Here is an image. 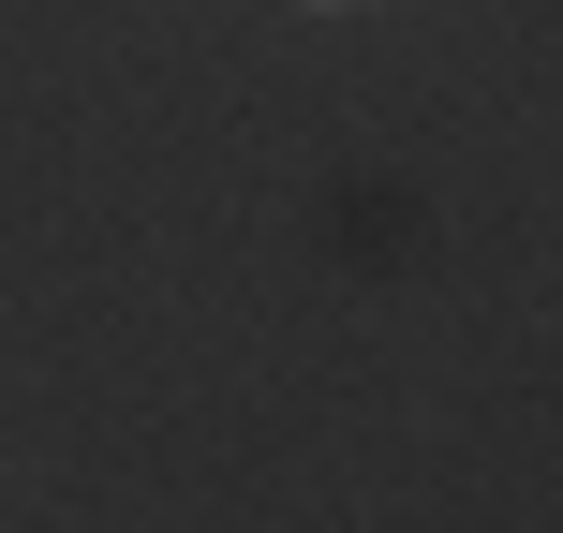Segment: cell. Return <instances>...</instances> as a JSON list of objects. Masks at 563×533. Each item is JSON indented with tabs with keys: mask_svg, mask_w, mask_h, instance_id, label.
I'll list each match as a JSON object with an SVG mask.
<instances>
[{
	"mask_svg": "<svg viewBox=\"0 0 563 533\" xmlns=\"http://www.w3.org/2000/svg\"><path fill=\"white\" fill-rule=\"evenodd\" d=\"M297 15H371V0H297Z\"/></svg>",
	"mask_w": 563,
	"mask_h": 533,
	"instance_id": "6da1fadb",
	"label": "cell"
}]
</instances>
